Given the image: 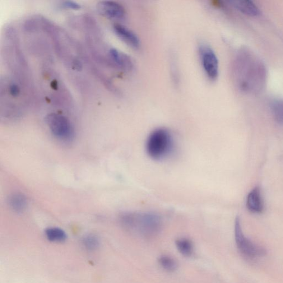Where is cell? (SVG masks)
I'll return each instance as SVG.
<instances>
[{
    "mask_svg": "<svg viewBox=\"0 0 283 283\" xmlns=\"http://www.w3.org/2000/svg\"><path fill=\"white\" fill-rule=\"evenodd\" d=\"M234 77L239 89L256 94L265 85L266 69L257 57L246 49L241 50L234 62Z\"/></svg>",
    "mask_w": 283,
    "mask_h": 283,
    "instance_id": "6da1fadb",
    "label": "cell"
},
{
    "mask_svg": "<svg viewBox=\"0 0 283 283\" xmlns=\"http://www.w3.org/2000/svg\"><path fill=\"white\" fill-rule=\"evenodd\" d=\"M119 221L129 233L147 239L159 234L163 226L161 216L149 212H124L120 215Z\"/></svg>",
    "mask_w": 283,
    "mask_h": 283,
    "instance_id": "7a4b0ae2",
    "label": "cell"
},
{
    "mask_svg": "<svg viewBox=\"0 0 283 283\" xmlns=\"http://www.w3.org/2000/svg\"><path fill=\"white\" fill-rule=\"evenodd\" d=\"M174 148V138L168 129L157 128L148 137L146 144V152L154 160H165L172 154Z\"/></svg>",
    "mask_w": 283,
    "mask_h": 283,
    "instance_id": "3957f363",
    "label": "cell"
},
{
    "mask_svg": "<svg viewBox=\"0 0 283 283\" xmlns=\"http://www.w3.org/2000/svg\"><path fill=\"white\" fill-rule=\"evenodd\" d=\"M235 236L237 247L244 257L254 259L266 256L265 249L254 244L244 235L239 217L235 220Z\"/></svg>",
    "mask_w": 283,
    "mask_h": 283,
    "instance_id": "277c9868",
    "label": "cell"
},
{
    "mask_svg": "<svg viewBox=\"0 0 283 283\" xmlns=\"http://www.w3.org/2000/svg\"><path fill=\"white\" fill-rule=\"evenodd\" d=\"M46 122L54 136L63 141H70L74 136L73 125L67 118L62 115L50 114L45 119Z\"/></svg>",
    "mask_w": 283,
    "mask_h": 283,
    "instance_id": "5b68a950",
    "label": "cell"
},
{
    "mask_svg": "<svg viewBox=\"0 0 283 283\" xmlns=\"http://www.w3.org/2000/svg\"><path fill=\"white\" fill-rule=\"evenodd\" d=\"M199 57L204 73L211 81H215L219 77V59L214 50L206 43L199 44L198 48Z\"/></svg>",
    "mask_w": 283,
    "mask_h": 283,
    "instance_id": "8992f818",
    "label": "cell"
},
{
    "mask_svg": "<svg viewBox=\"0 0 283 283\" xmlns=\"http://www.w3.org/2000/svg\"><path fill=\"white\" fill-rule=\"evenodd\" d=\"M97 10L102 15L116 20H122L126 12L120 3L111 1H101L97 4Z\"/></svg>",
    "mask_w": 283,
    "mask_h": 283,
    "instance_id": "52a82bcc",
    "label": "cell"
},
{
    "mask_svg": "<svg viewBox=\"0 0 283 283\" xmlns=\"http://www.w3.org/2000/svg\"><path fill=\"white\" fill-rule=\"evenodd\" d=\"M116 35L125 43L134 49H138L141 47V41L137 35L132 30L122 25L117 24L114 26Z\"/></svg>",
    "mask_w": 283,
    "mask_h": 283,
    "instance_id": "ba28073f",
    "label": "cell"
},
{
    "mask_svg": "<svg viewBox=\"0 0 283 283\" xmlns=\"http://www.w3.org/2000/svg\"><path fill=\"white\" fill-rule=\"evenodd\" d=\"M109 56L112 61L122 70L127 72L133 70L134 63L132 59L128 55L117 49L111 48L109 50Z\"/></svg>",
    "mask_w": 283,
    "mask_h": 283,
    "instance_id": "9c48e42d",
    "label": "cell"
},
{
    "mask_svg": "<svg viewBox=\"0 0 283 283\" xmlns=\"http://www.w3.org/2000/svg\"><path fill=\"white\" fill-rule=\"evenodd\" d=\"M231 5L238 9L245 15L257 17L261 15V11L253 1L249 0H238V1H229Z\"/></svg>",
    "mask_w": 283,
    "mask_h": 283,
    "instance_id": "30bf717a",
    "label": "cell"
},
{
    "mask_svg": "<svg viewBox=\"0 0 283 283\" xmlns=\"http://www.w3.org/2000/svg\"><path fill=\"white\" fill-rule=\"evenodd\" d=\"M247 207L253 213H259L263 211V202L258 187L255 188L249 193L247 199Z\"/></svg>",
    "mask_w": 283,
    "mask_h": 283,
    "instance_id": "8fae6325",
    "label": "cell"
},
{
    "mask_svg": "<svg viewBox=\"0 0 283 283\" xmlns=\"http://www.w3.org/2000/svg\"><path fill=\"white\" fill-rule=\"evenodd\" d=\"M8 205L11 209L17 213L24 211L27 205V200L24 194L15 193L8 198Z\"/></svg>",
    "mask_w": 283,
    "mask_h": 283,
    "instance_id": "7c38bea8",
    "label": "cell"
},
{
    "mask_svg": "<svg viewBox=\"0 0 283 283\" xmlns=\"http://www.w3.org/2000/svg\"><path fill=\"white\" fill-rule=\"evenodd\" d=\"M45 235L50 242L55 243H64L67 239L66 232L58 227H49L46 229Z\"/></svg>",
    "mask_w": 283,
    "mask_h": 283,
    "instance_id": "4fadbf2b",
    "label": "cell"
},
{
    "mask_svg": "<svg viewBox=\"0 0 283 283\" xmlns=\"http://www.w3.org/2000/svg\"><path fill=\"white\" fill-rule=\"evenodd\" d=\"M176 247L179 252L185 257L192 256L194 252V245L192 241L188 239H179L175 241Z\"/></svg>",
    "mask_w": 283,
    "mask_h": 283,
    "instance_id": "5bb4252c",
    "label": "cell"
},
{
    "mask_svg": "<svg viewBox=\"0 0 283 283\" xmlns=\"http://www.w3.org/2000/svg\"><path fill=\"white\" fill-rule=\"evenodd\" d=\"M82 243L83 247L89 251H94L97 250L100 244L98 237L94 234H89L83 237Z\"/></svg>",
    "mask_w": 283,
    "mask_h": 283,
    "instance_id": "9a60e30c",
    "label": "cell"
},
{
    "mask_svg": "<svg viewBox=\"0 0 283 283\" xmlns=\"http://www.w3.org/2000/svg\"><path fill=\"white\" fill-rule=\"evenodd\" d=\"M159 263L161 267L167 272H173L178 268L177 261L173 258L166 255L159 258Z\"/></svg>",
    "mask_w": 283,
    "mask_h": 283,
    "instance_id": "2e32d148",
    "label": "cell"
},
{
    "mask_svg": "<svg viewBox=\"0 0 283 283\" xmlns=\"http://www.w3.org/2000/svg\"><path fill=\"white\" fill-rule=\"evenodd\" d=\"M272 110L276 118L280 122L283 123V101H276L272 105Z\"/></svg>",
    "mask_w": 283,
    "mask_h": 283,
    "instance_id": "e0dca14e",
    "label": "cell"
},
{
    "mask_svg": "<svg viewBox=\"0 0 283 283\" xmlns=\"http://www.w3.org/2000/svg\"><path fill=\"white\" fill-rule=\"evenodd\" d=\"M21 88L17 83L11 82L8 85V92L11 96L14 97L19 96L21 94Z\"/></svg>",
    "mask_w": 283,
    "mask_h": 283,
    "instance_id": "ac0fdd59",
    "label": "cell"
},
{
    "mask_svg": "<svg viewBox=\"0 0 283 283\" xmlns=\"http://www.w3.org/2000/svg\"><path fill=\"white\" fill-rule=\"evenodd\" d=\"M63 5L64 7L72 9V10H80L81 8L80 4L72 1H65Z\"/></svg>",
    "mask_w": 283,
    "mask_h": 283,
    "instance_id": "d6986e66",
    "label": "cell"
}]
</instances>
